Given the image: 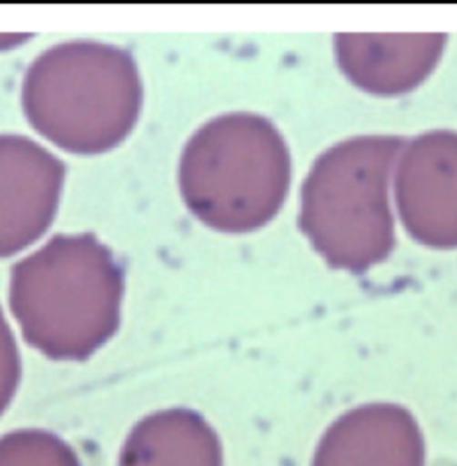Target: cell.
I'll return each instance as SVG.
<instances>
[{
	"label": "cell",
	"mask_w": 457,
	"mask_h": 466,
	"mask_svg": "<svg viewBox=\"0 0 457 466\" xmlns=\"http://www.w3.org/2000/svg\"><path fill=\"white\" fill-rule=\"evenodd\" d=\"M124 274L92 234L54 236L11 270L9 304L25 341L54 361H85L118 330Z\"/></svg>",
	"instance_id": "cell-1"
},
{
	"label": "cell",
	"mask_w": 457,
	"mask_h": 466,
	"mask_svg": "<svg viewBox=\"0 0 457 466\" xmlns=\"http://www.w3.org/2000/svg\"><path fill=\"white\" fill-rule=\"evenodd\" d=\"M143 88L127 50L70 42L46 50L27 70L22 106L31 126L59 148L93 156L137 126Z\"/></svg>",
	"instance_id": "cell-2"
},
{
	"label": "cell",
	"mask_w": 457,
	"mask_h": 466,
	"mask_svg": "<svg viewBox=\"0 0 457 466\" xmlns=\"http://www.w3.org/2000/svg\"><path fill=\"white\" fill-rule=\"evenodd\" d=\"M291 179L288 145L259 115L230 113L202 126L184 147L179 187L189 211L211 229L249 233L267 226Z\"/></svg>",
	"instance_id": "cell-3"
},
{
	"label": "cell",
	"mask_w": 457,
	"mask_h": 466,
	"mask_svg": "<svg viewBox=\"0 0 457 466\" xmlns=\"http://www.w3.org/2000/svg\"><path fill=\"white\" fill-rule=\"evenodd\" d=\"M402 141L363 137L329 148L313 165L300 202V228L325 261L365 272L395 243L388 187Z\"/></svg>",
	"instance_id": "cell-4"
},
{
	"label": "cell",
	"mask_w": 457,
	"mask_h": 466,
	"mask_svg": "<svg viewBox=\"0 0 457 466\" xmlns=\"http://www.w3.org/2000/svg\"><path fill=\"white\" fill-rule=\"evenodd\" d=\"M395 197L404 228L423 245L457 247V135L434 131L410 143Z\"/></svg>",
	"instance_id": "cell-5"
},
{
	"label": "cell",
	"mask_w": 457,
	"mask_h": 466,
	"mask_svg": "<svg viewBox=\"0 0 457 466\" xmlns=\"http://www.w3.org/2000/svg\"><path fill=\"white\" fill-rule=\"evenodd\" d=\"M65 165L25 137L0 135V258L40 239L57 213Z\"/></svg>",
	"instance_id": "cell-6"
},
{
	"label": "cell",
	"mask_w": 457,
	"mask_h": 466,
	"mask_svg": "<svg viewBox=\"0 0 457 466\" xmlns=\"http://www.w3.org/2000/svg\"><path fill=\"white\" fill-rule=\"evenodd\" d=\"M311 466H427V441L410 410L371 402L325 429Z\"/></svg>",
	"instance_id": "cell-7"
},
{
	"label": "cell",
	"mask_w": 457,
	"mask_h": 466,
	"mask_svg": "<svg viewBox=\"0 0 457 466\" xmlns=\"http://www.w3.org/2000/svg\"><path fill=\"white\" fill-rule=\"evenodd\" d=\"M443 35H338L336 54L347 77L370 94L416 88L436 66Z\"/></svg>",
	"instance_id": "cell-8"
},
{
	"label": "cell",
	"mask_w": 457,
	"mask_h": 466,
	"mask_svg": "<svg viewBox=\"0 0 457 466\" xmlns=\"http://www.w3.org/2000/svg\"><path fill=\"white\" fill-rule=\"evenodd\" d=\"M117 466H226L217 429L198 411L168 408L137 420Z\"/></svg>",
	"instance_id": "cell-9"
},
{
	"label": "cell",
	"mask_w": 457,
	"mask_h": 466,
	"mask_svg": "<svg viewBox=\"0 0 457 466\" xmlns=\"http://www.w3.org/2000/svg\"><path fill=\"white\" fill-rule=\"evenodd\" d=\"M0 466H83V461L59 434L27 427L0 436Z\"/></svg>",
	"instance_id": "cell-10"
},
{
	"label": "cell",
	"mask_w": 457,
	"mask_h": 466,
	"mask_svg": "<svg viewBox=\"0 0 457 466\" xmlns=\"http://www.w3.org/2000/svg\"><path fill=\"white\" fill-rule=\"evenodd\" d=\"M22 379V361L16 339L0 309V419L9 410Z\"/></svg>",
	"instance_id": "cell-11"
}]
</instances>
